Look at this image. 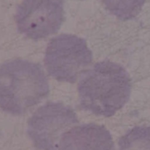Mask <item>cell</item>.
Listing matches in <instances>:
<instances>
[{
  "label": "cell",
  "instance_id": "6da1fadb",
  "mask_svg": "<svg viewBox=\"0 0 150 150\" xmlns=\"http://www.w3.org/2000/svg\"><path fill=\"white\" fill-rule=\"evenodd\" d=\"M131 79L127 71L112 62H101L86 70L78 83L81 107L96 115L111 117L128 101Z\"/></svg>",
  "mask_w": 150,
  "mask_h": 150
},
{
  "label": "cell",
  "instance_id": "7a4b0ae2",
  "mask_svg": "<svg viewBox=\"0 0 150 150\" xmlns=\"http://www.w3.org/2000/svg\"><path fill=\"white\" fill-rule=\"evenodd\" d=\"M48 92V81L40 65L16 59L0 66V108L4 112L23 114Z\"/></svg>",
  "mask_w": 150,
  "mask_h": 150
},
{
  "label": "cell",
  "instance_id": "3957f363",
  "mask_svg": "<svg viewBox=\"0 0 150 150\" xmlns=\"http://www.w3.org/2000/svg\"><path fill=\"white\" fill-rule=\"evenodd\" d=\"M92 62L86 41L76 35L61 34L52 39L44 58L50 76L59 82L74 83Z\"/></svg>",
  "mask_w": 150,
  "mask_h": 150
},
{
  "label": "cell",
  "instance_id": "277c9868",
  "mask_svg": "<svg viewBox=\"0 0 150 150\" xmlns=\"http://www.w3.org/2000/svg\"><path fill=\"white\" fill-rule=\"evenodd\" d=\"M77 123V116L70 107L50 102L29 119L27 134L39 150H58L63 134Z\"/></svg>",
  "mask_w": 150,
  "mask_h": 150
},
{
  "label": "cell",
  "instance_id": "5b68a950",
  "mask_svg": "<svg viewBox=\"0 0 150 150\" xmlns=\"http://www.w3.org/2000/svg\"><path fill=\"white\" fill-rule=\"evenodd\" d=\"M63 20L62 0H23L15 14L18 32L34 40L57 33Z\"/></svg>",
  "mask_w": 150,
  "mask_h": 150
},
{
  "label": "cell",
  "instance_id": "8992f818",
  "mask_svg": "<svg viewBox=\"0 0 150 150\" xmlns=\"http://www.w3.org/2000/svg\"><path fill=\"white\" fill-rule=\"evenodd\" d=\"M58 150H113V141L105 127L82 125L63 134Z\"/></svg>",
  "mask_w": 150,
  "mask_h": 150
},
{
  "label": "cell",
  "instance_id": "52a82bcc",
  "mask_svg": "<svg viewBox=\"0 0 150 150\" xmlns=\"http://www.w3.org/2000/svg\"><path fill=\"white\" fill-rule=\"evenodd\" d=\"M119 150H150V127H136L119 141Z\"/></svg>",
  "mask_w": 150,
  "mask_h": 150
},
{
  "label": "cell",
  "instance_id": "ba28073f",
  "mask_svg": "<svg viewBox=\"0 0 150 150\" xmlns=\"http://www.w3.org/2000/svg\"><path fill=\"white\" fill-rule=\"evenodd\" d=\"M105 8L121 20L135 18L142 11L145 0H102Z\"/></svg>",
  "mask_w": 150,
  "mask_h": 150
}]
</instances>
